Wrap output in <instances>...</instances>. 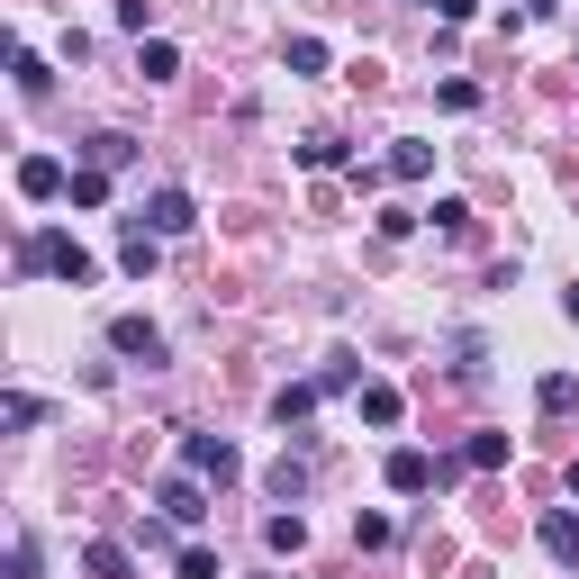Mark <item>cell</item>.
<instances>
[{"mask_svg":"<svg viewBox=\"0 0 579 579\" xmlns=\"http://www.w3.org/2000/svg\"><path fill=\"white\" fill-rule=\"evenodd\" d=\"M19 272H55V281H72V290H82L100 263H91L82 245H72V236H55V227H46V236H28V245H19Z\"/></svg>","mask_w":579,"mask_h":579,"instance_id":"cell-1","label":"cell"},{"mask_svg":"<svg viewBox=\"0 0 579 579\" xmlns=\"http://www.w3.org/2000/svg\"><path fill=\"white\" fill-rule=\"evenodd\" d=\"M390 489H399V498L444 489V462H434V453H416V444H399V453H390Z\"/></svg>","mask_w":579,"mask_h":579,"instance_id":"cell-2","label":"cell"},{"mask_svg":"<svg viewBox=\"0 0 579 579\" xmlns=\"http://www.w3.org/2000/svg\"><path fill=\"white\" fill-rule=\"evenodd\" d=\"M181 462H190V480H236V471H245L227 434H190V444H181Z\"/></svg>","mask_w":579,"mask_h":579,"instance_id":"cell-3","label":"cell"},{"mask_svg":"<svg viewBox=\"0 0 579 579\" xmlns=\"http://www.w3.org/2000/svg\"><path fill=\"white\" fill-rule=\"evenodd\" d=\"M109 344H118L127 362H145V372H164V353H173V344H164V326H145V317H118V326H109Z\"/></svg>","mask_w":579,"mask_h":579,"instance_id":"cell-4","label":"cell"},{"mask_svg":"<svg viewBox=\"0 0 579 579\" xmlns=\"http://www.w3.org/2000/svg\"><path fill=\"white\" fill-rule=\"evenodd\" d=\"M145 227H155V236H190V227H199V208H190V190H173V181H164L155 199H145Z\"/></svg>","mask_w":579,"mask_h":579,"instance_id":"cell-5","label":"cell"},{"mask_svg":"<svg viewBox=\"0 0 579 579\" xmlns=\"http://www.w3.org/2000/svg\"><path fill=\"white\" fill-rule=\"evenodd\" d=\"M155 507H164L173 526H199V517H208V489H199V480H164V489H155Z\"/></svg>","mask_w":579,"mask_h":579,"instance_id":"cell-6","label":"cell"},{"mask_svg":"<svg viewBox=\"0 0 579 579\" xmlns=\"http://www.w3.org/2000/svg\"><path fill=\"white\" fill-rule=\"evenodd\" d=\"M19 190H28V199H55V190H72L63 155H28V164H19Z\"/></svg>","mask_w":579,"mask_h":579,"instance_id":"cell-7","label":"cell"},{"mask_svg":"<svg viewBox=\"0 0 579 579\" xmlns=\"http://www.w3.org/2000/svg\"><path fill=\"white\" fill-rule=\"evenodd\" d=\"M543 552H552L561 570H579V517H570V507H552V517H543Z\"/></svg>","mask_w":579,"mask_h":579,"instance_id":"cell-8","label":"cell"},{"mask_svg":"<svg viewBox=\"0 0 579 579\" xmlns=\"http://www.w3.org/2000/svg\"><path fill=\"white\" fill-rule=\"evenodd\" d=\"M317 390H326V381H290V390H272V416H281V425H308Z\"/></svg>","mask_w":579,"mask_h":579,"instance_id":"cell-9","label":"cell"},{"mask_svg":"<svg viewBox=\"0 0 579 579\" xmlns=\"http://www.w3.org/2000/svg\"><path fill=\"white\" fill-rule=\"evenodd\" d=\"M399 416H408V408H399V390H390V381H362V425H381V434H390Z\"/></svg>","mask_w":579,"mask_h":579,"instance_id":"cell-10","label":"cell"},{"mask_svg":"<svg viewBox=\"0 0 579 579\" xmlns=\"http://www.w3.org/2000/svg\"><path fill=\"white\" fill-rule=\"evenodd\" d=\"M82 570H91V579H136V561H127V543H109V534H100V543L82 552Z\"/></svg>","mask_w":579,"mask_h":579,"instance_id":"cell-11","label":"cell"},{"mask_svg":"<svg viewBox=\"0 0 579 579\" xmlns=\"http://www.w3.org/2000/svg\"><path fill=\"white\" fill-rule=\"evenodd\" d=\"M425 173H434V145H416V136L390 145V181H425Z\"/></svg>","mask_w":579,"mask_h":579,"instance_id":"cell-12","label":"cell"},{"mask_svg":"<svg viewBox=\"0 0 579 579\" xmlns=\"http://www.w3.org/2000/svg\"><path fill=\"white\" fill-rule=\"evenodd\" d=\"M534 408H543V416H570V408H579V381H570V372H543Z\"/></svg>","mask_w":579,"mask_h":579,"instance_id":"cell-13","label":"cell"},{"mask_svg":"<svg viewBox=\"0 0 579 579\" xmlns=\"http://www.w3.org/2000/svg\"><path fill=\"white\" fill-rule=\"evenodd\" d=\"M82 155H91V173H118V164L136 155V136H118V127H109V136H91V145H82Z\"/></svg>","mask_w":579,"mask_h":579,"instance_id":"cell-14","label":"cell"},{"mask_svg":"<svg viewBox=\"0 0 579 579\" xmlns=\"http://www.w3.org/2000/svg\"><path fill=\"white\" fill-rule=\"evenodd\" d=\"M507 453H517L507 434H471V444H462V462H471V471H507Z\"/></svg>","mask_w":579,"mask_h":579,"instance_id":"cell-15","label":"cell"},{"mask_svg":"<svg viewBox=\"0 0 579 579\" xmlns=\"http://www.w3.org/2000/svg\"><path fill=\"white\" fill-rule=\"evenodd\" d=\"M136 72H145V82H173V72H181V55H173L164 37H145V55H136Z\"/></svg>","mask_w":579,"mask_h":579,"instance_id":"cell-16","label":"cell"},{"mask_svg":"<svg viewBox=\"0 0 579 579\" xmlns=\"http://www.w3.org/2000/svg\"><path fill=\"white\" fill-rule=\"evenodd\" d=\"M118 263H127L136 281H145V272H155V227H145V217H136V227H127V254H118Z\"/></svg>","mask_w":579,"mask_h":579,"instance_id":"cell-17","label":"cell"},{"mask_svg":"<svg viewBox=\"0 0 579 579\" xmlns=\"http://www.w3.org/2000/svg\"><path fill=\"white\" fill-rule=\"evenodd\" d=\"M263 543H272V552H308V526H300V517H263Z\"/></svg>","mask_w":579,"mask_h":579,"instance_id":"cell-18","label":"cell"},{"mask_svg":"<svg viewBox=\"0 0 579 579\" xmlns=\"http://www.w3.org/2000/svg\"><path fill=\"white\" fill-rule=\"evenodd\" d=\"M300 164H308V173H335V164H344V136H308Z\"/></svg>","mask_w":579,"mask_h":579,"instance_id":"cell-19","label":"cell"},{"mask_svg":"<svg viewBox=\"0 0 579 579\" xmlns=\"http://www.w3.org/2000/svg\"><path fill=\"white\" fill-rule=\"evenodd\" d=\"M63 199H72V208H100V199H109V173H91V164H82V173H72V190H63Z\"/></svg>","mask_w":579,"mask_h":579,"instance_id":"cell-20","label":"cell"},{"mask_svg":"<svg viewBox=\"0 0 579 579\" xmlns=\"http://www.w3.org/2000/svg\"><path fill=\"white\" fill-rule=\"evenodd\" d=\"M300 489H308V462H290V453H281V462H272V498L290 507V498H300Z\"/></svg>","mask_w":579,"mask_h":579,"instance_id":"cell-21","label":"cell"},{"mask_svg":"<svg viewBox=\"0 0 579 579\" xmlns=\"http://www.w3.org/2000/svg\"><path fill=\"white\" fill-rule=\"evenodd\" d=\"M353 543H362V552H390L399 526H390V517H353Z\"/></svg>","mask_w":579,"mask_h":579,"instance_id":"cell-22","label":"cell"},{"mask_svg":"<svg viewBox=\"0 0 579 579\" xmlns=\"http://www.w3.org/2000/svg\"><path fill=\"white\" fill-rule=\"evenodd\" d=\"M37 416H46V408H37V399H28V390H10V399H0V425H10V434H28V425H37Z\"/></svg>","mask_w":579,"mask_h":579,"instance_id":"cell-23","label":"cell"},{"mask_svg":"<svg viewBox=\"0 0 579 579\" xmlns=\"http://www.w3.org/2000/svg\"><path fill=\"white\" fill-rule=\"evenodd\" d=\"M10 72H19V91H28V100H46V63H37V55H28V46H19V55H10Z\"/></svg>","mask_w":579,"mask_h":579,"instance_id":"cell-24","label":"cell"},{"mask_svg":"<svg viewBox=\"0 0 579 579\" xmlns=\"http://www.w3.org/2000/svg\"><path fill=\"white\" fill-rule=\"evenodd\" d=\"M181 579H227V570H217V552H208V543H181Z\"/></svg>","mask_w":579,"mask_h":579,"instance_id":"cell-25","label":"cell"},{"mask_svg":"<svg viewBox=\"0 0 579 579\" xmlns=\"http://www.w3.org/2000/svg\"><path fill=\"white\" fill-rule=\"evenodd\" d=\"M290 72H326V46L317 37H290Z\"/></svg>","mask_w":579,"mask_h":579,"instance_id":"cell-26","label":"cell"},{"mask_svg":"<svg viewBox=\"0 0 579 579\" xmlns=\"http://www.w3.org/2000/svg\"><path fill=\"white\" fill-rule=\"evenodd\" d=\"M118 28H136V37H145V28H155V0H118Z\"/></svg>","mask_w":579,"mask_h":579,"instance_id":"cell-27","label":"cell"},{"mask_svg":"<svg viewBox=\"0 0 579 579\" xmlns=\"http://www.w3.org/2000/svg\"><path fill=\"white\" fill-rule=\"evenodd\" d=\"M10 579H37V543H19V552H10Z\"/></svg>","mask_w":579,"mask_h":579,"instance_id":"cell-28","label":"cell"},{"mask_svg":"<svg viewBox=\"0 0 579 579\" xmlns=\"http://www.w3.org/2000/svg\"><path fill=\"white\" fill-rule=\"evenodd\" d=\"M561 308H570V317H579V290H570V300H561Z\"/></svg>","mask_w":579,"mask_h":579,"instance_id":"cell-29","label":"cell"}]
</instances>
